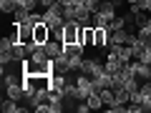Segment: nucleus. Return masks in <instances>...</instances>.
Listing matches in <instances>:
<instances>
[{"label":"nucleus","mask_w":151,"mask_h":113,"mask_svg":"<svg viewBox=\"0 0 151 113\" xmlns=\"http://www.w3.org/2000/svg\"><path fill=\"white\" fill-rule=\"evenodd\" d=\"M78 30H81V25H78V20H65L63 23V33H60V40H63V45H73L78 43Z\"/></svg>","instance_id":"f257e3e1"},{"label":"nucleus","mask_w":151,"mask_h":113,"mask_svg":"<svg viewBox=\"0 0 151 113\" xmlns=\"http://www.w3.org/2000/svg\"><path fill=\"white\" fill-rule=\"evenodd\" d=\"M78 73L88 75V78H96L98 73H103V60H101V58H83L81 70H78Z\"/></svg>","instance_id":"f03ea898"},{"label":"nucleus","mask_w":151,"mask_h":113,"mask_svg":"<svg viewBox=\"0 0 151 113\" xmlns=\"http://www.w3.org/2000/svg\"><path fill=\"white\" fill-rule=\"evenodd\" d=\"M13 30L18 33V40L25 45V43L33 40V30H35V25H30V23H13Z\"/></svg>","instance_id":"7ed1b4c3"},{"label":"nucleus","mask_w":151,"mask_h":113,"mask_svg":"<svg viewBox=\"0 0 151 113\" xmlns=\"http://www.w3.org/2000/svg\"><path fill=\"white\" fill-rule=\"evenodd\" d=\"M93 30H96V35H93V48L106 50L108 40H111V30L108 28H101V25H93Z\"/></svg>","instance_id":"20e7f679"},{"label":"nucleus","mask_w":151,"mask_h":113,"mask_svg":"<svg viewBox=\"0 0 151 113\" xmlns=\"http://www.w3.org/2000/svg\"><path fill=\"white\" fill-rule=\"evenodd\" d=\"M50 38H53L50 28L45 25V23H38V25H35V30H33V40H35V43H40V45H45V43L50 40Z\"/></svg>","instance_id":"39448f33"},{"label":"nucleus","mask_w":151,"mask_h":113,"mask_svg":"<svg viewBox=\"0 0 151 113\" xmlns=\"http://www.w3.org/2000/svg\"><path fill=\"white\" fill-rule=\"evenodd\" d=\"M121 65H124V60H121L119 55H113V53H108V55H106V60H103V70H106V73H111V75L119 73Z\"/></svg>","instance_id":"423d86ee"},{"label":"nucleus","mask_w":151,"mask_h":113,"mask_svg":"<svg viewBox=\"0 0 151 113\" xmlns=\"http://www.w3.org/2000/svg\"><path fill=\"white\" fill-rule=\"evenodd\" d=\"M134 63V73L139 81H151V63H141V60H131Z\"/></svg>","instance_id":"0eeeda50"},{"label":"nucleus","mask_w":151,"mask_h":113,"mask_svg":"<svg viewBox=\"0 0 151 113\" xmlns=\"http://www.w3.org/2000/svg\"><path fill=\"white\" fill-rule=\"evenodd\" d=\"M43 48H45V53H48L50 58H58V55L65 50V48H63V40H60V38H50L48 43L43 45Z\"/></svg>","instance_id":"6e6552de"},{"label":"nucleus","mask_w":151,"mask_h":113,"mask_svg":"<svg viewBox=\"0 0 151 113\" xmlns=\"http://www.w3.org/2000/svg\"><path fill=\"white\" fill-rule=\"evenodd\" d=\"M0 108H3V113H25V111H28L25 106H18L15 98H3Z\"/></svg>","instance_id":"1a4fd4ad"},{"label":"nucleus","mask_w":151,"mask_h":113,"mask_svg":"<svg viewBox=\"0 0 151 113\" xmlns=\"http://www.w3.org/2000/svg\"><path fill=\"white\" fill-rule=\"evenodd\" d=\"M73 20H78V25H93V13L88 10L86 5H81L78 10H76V18Z\"/></svg>","instance_id":"9d476101"},{"label":"nucleus","mask_w":151,"mask_h":113,"mask_svg":"<svg viewBox=\"0 0 151 113\" xmlns=\"http://www.w3.org/2000/svg\"><path fill=\"white\" fill-rule=\"evenodd\" d=\"M5 93H8V98H15V101L25 98V88H23V83H13V86H8Z\"/></svg>","instance_id":"9b49d317"},{"label":"nucleus","mask_w":151,"mask_h":113,"mask_svg":"<svg viewBox=\"0 0 151 113\" xmlns=\"http://www.w3.org/2000/svg\"><path fill=\"white\" fill-rule=\"evenodd\" d=\"M30 60H33V63H48V60H53V58H50V55L45 53V48H43V45H38V48L30 53Z\"/></svg>","instance_id":"f8f14e48"},{"label":"nucleus","mask_w":151,"mask_h":113,"mask_svg":"<svg viewBox=\"0 0 151 113\" xmlns=\"http://www.w3.org/2000/svg\"><path fill=\"white\" fill-rule=\"evenodd\" d=\"M101 101H103V106H113V103H116V91H113V88H103L101 91Z\"/></svg>","instance_id":"ddd939ff"},{"label":"nucleus","mask_w":151,"mask_h":113,"mask_svg":"<svg viewBox=\"0 0 151 113\" xmlns=\"http://www.w3.org/2000/svg\"><path fill=\"white\" fill-rule=\"evenodd\" d=\"M129 33H131V30H126V28H119V30H113V33H111V40H113V43H126Z\"/></svg>","instance_id":"4468645a"},{"label":"nucleus","mask_w":151,"mask_h":113,"mask_svg":"<svg viewBox=\"0 0 151 113\" xmlns=\"http://www.w3.org/2000/svg\"><path fill=\"white\" fill-rule=\"evenodd\" d=\"M88 106H91V111H98V108H106L101 101V93H91L88 96Z\"/></svg>","instance_id":"2eb2a0df"},{"label":"nucleus","mask_w":151,"mask_h":113,"mask_svg":"<svg viewBox=\"0 0 151 113\" xmlns=\"http://www.w3.org/2000/svg\"><path fill=\"white\" fill-rule=\"evenodd\" d=\"M30 13H33V10H25V8H18V10L13 13V23H25Z\"/></svg>","instance_id":"dca6fc26"},{"label":"nucleus","mask_w":151,"mask_h":113,"mask_svg":"<svg viewBox=\"0 0 151 113\" xmlns=\"http://www.w3.org/2000/svg\"><path fill=\"white\" fill-rule=\"evenodd\" d=\"M106 28H108L111 33H113V30H119V28H126V20H124V15H116V18H113V20L108 23Z\"/></svg>","instance_id":"f3484780"},{"label":"nucleus","mask_w":151,"mask_h":113,"mask_svg":"<svg viewBox=\"0 0 151 113\" xmlns=\"http://www.w3.org/2000/svg\"><path fill=\"white\" fill-rule=\"evenodd\" d=\"M0 10H3V13H15L18 10V3H15V0H0Z\"/></svg>","instance_id":"a211bd4d"},{"label":"nucleus","mask_w":151,"mask_h":113,"mask_svg":"<svg viewBox=\"0 0 151 113\" xmlns=\"http://www.w3.org/2000/svg\"><path fill=\"white\" fill-rule=\"evenodd\" d=\"M25 23H30V25H38V23H43V13H35L33 10L30 15H28V20Z\"/></svg>","instance_id":"6ab92c4d"},{"label":"nucleus","mask_w":151,"mask_h":113,"mask_svg":"<svg viewBox=\"0 0 151 113\" xmlns=\"http://www.w3.org/2000/svg\"><path fill=\"white\" fill-rule=\"evenodd\" d=\"M149 3H151V0H139V5L144 8V10H146V8H149Z\"/></svg>","instance_id":"aec40b11"},{"label":"nucleus","mask_w":151,"mask_h":113,"mask_svg":"<svg viewBox=\"0 0 151 113\" xmlns=\"http://www.w3.org/2000/svg\"><path fill=\"white\" fill-rule=\"evenodd\" d=\"M113 3H116V5H119V8H121V5H124V3H126V0H113Z\"/></svg>","instance_id":"412c9836"},{"label":"nucleus","mask_w":151,"mask_h":113,"mask_svg":"<svg viewBox=\"0 0 151 113\" xmlns=\"http://www.w3.org/2000/svg\"><path fill=\"white\" fill-rule=\"evenodd\" d=\"M126 3H129V5H134V3H139V0H126Z\"/></svg>","instance_id":"4be33fe9"},{"label":"nucleus","mask_w":151,"mask_h":113,"mask_svg":"<svg viewBox=\"0 0 151 113\" xmlns=\"http://www.w3.org/2000/svg\"><path fill=\"white\" fill-rule=\"evenodd\" d=\"M146 13H149V15H151V3H149V8H146Z\"/></svg>","instance_id":"5701e85b"}]
</instances>
